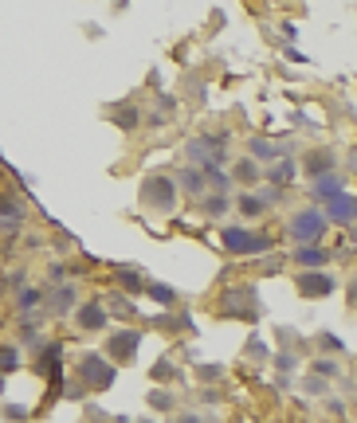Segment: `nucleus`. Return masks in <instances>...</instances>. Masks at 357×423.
<instances>
[{
    "mask_svg": "<svg viewBox=\"0 0 357 423\" xmlns=\"http://www.w3.org/2000/svg\"><path fill=\"white\" fill-rule=\"evenodd\" d=\"M326 228H330V219H326L322 208H302V212L287 219V235L295 239V247H318Z\"/></svg>",
    "mask_w": 357,
    "mask_h": 423,
    "instance_id": "nucleus-1",
    "label": "nucleus"
},
{
    "mask_svg": "<svg viewBox=\"0 0 357 423\" xmlns=\"http://www.w3.org/2000/svg\"><path fill=\"white\" fill-rule=\"evenodd\" d=\"M137 196H142V204H146L149 212H157V216H169L173 208H177L181 184L173 181V177H161V173H153V177H146V181H142Z\"/></svg>",
    "mask_w": 357,
    "mask_h": 423,
    "instance_id": "nucleus-2",
    "label": "nucleus"
},
{
    "mask_svg": "<svg viewBox=\"0 0 357 423\" xmlns=\"http://www.w3.org/2000/svg\"><path fill=\"white\" fill-rule=\"evenodd\" d=\"M118 380V368H114L110 357H102V353H86L79 357V384L90 388V392H106V388Z\"/></svg>",
    "mask_w": 357,
    "mask_h": 423,
    "instance_id": "nucleus-3",
    "label": "nucleus"
},
{
    "mask_svg": "<svg viewBox=\"0 0 357 423\" xmlns=\"http://www.w3.org/2000/svg\"><path fill=\"white\" fill-rule=\"evenodd\" d=\"M220 243L232 255H263V251H271V239H267V235H255V231L240 228V224L220 228Z\"/></svg>",
    "mask_w": 357,
    "mask_h": 423,
    "instance_id": "nucleus-4",
    "label": "nucleus"
},
{
    "mask_svg": "<svg viewBox=\"0 0 357 423\" xmlns=\"http://www.w3.org/2000/svg\"><path fill=\"white\" fill-rule=\"evenodd\" d=\"M295 291L298 298H326V294L338 291V278H334V270H298Z\"/></svg>",
    "mask_w": 357,
    "mask_h": 423,
    "instance_id": "nucleus-5",
    "label": "nucleus"
},
{
    "mask_svg": "<svg viewBox=\"0 0 357 423\" xmlns=\"http://www.w3.org/2000/svg\"><path fill=\"white\" fill-rule=\"evenodd\" d=\"M137 349H142V333L137 329H118L102 345V353H110V361H134Z\"/></svg>",
    "mask_w": 357,
    "mask_h": 423,
    "instance_id": "nucleus-6",
    "label": "nucleus"
},
{
    "mask_svg": "<svg viewBox=\"0 0 357 423\" xmlns=\"http://www.w3.org/2000/svg\"><path fill=\"white\" fill-rule=\"evenodd\" d=\"M228 317H255L259 314V306H255V291L251 286H232V291L224 294V306H220Z\"/></svg>",
    "mask_w": 357,
    "mask_h": 423,
    "instance_id": "nucleus-7",
    "label": "nucleus"
},
{
    "mask_svg": "<svg viewBox=\"0 0 357 423\" xmlns=\"http://www.w3.org/2000/svg\"><path fill=\"white\" fill-rule=\"evenodd\" d=\"M326 219H330V224H342V228H354L357 224V196L354 193L334 196L330 204H326Z\"/></svg>",
    "mask_w": 357,
    "mask_h": 423,
    "instance_id": "nucleus-8",
    "label": "nucleus"
},
{
    "mask_svg": "<svg viewBox=\"0 0 357 423\" xmlns=\"http://www.w3.org/2000/svg\"><path fill=\"white\" fill-rule=\"evenodd\" d=\"M106 322H110V314H106L102 302H83L79 310H75V326L83 329V333H99Z\"/></svg>",
    "mask_w": 357,
    "mask_h": 423,
    "instance_id": "nucleus-9",
    "label": "nucleus"
},
{
    "mask_svg": "<svg viewBox=\"0 0 357 423\" xmlns=\"http://www.w3.org/2000/svg\"><path fill=\"white\" fill-rule=\"evenodd\" d=\"M342 177L338 173H326V177H318V181H310V196L314 200H322V204H330L334 196H342Z\"/></svg>",
    "mask_w": 357,
    "mask_h": 423,
    "instance_id": "nucleus-10",
    "label": "nucleus"
},
{
    "mask_svg": "<svg viewBox=\"0 0 357 423\" xmlns=\"http://www.w3.org/2000/svg\"><path fill=\"white\" fill-rule=\"evenodd\" d=\"M326 259L330 255L322 251V247H295L291 251V263L302 266V270H326Z\"/></svg>",
    "mask_w": 357,
    "mask_h": 423,
    "instance_id": "nucleus-11",
    "label": "nucleus"
},
{
    "mask_svg": "<svg viewBox=\"0 0 357 423\" xmlns=\"http://www.w3.org/2000/svg\"><path fill=\"white\" fill-rule=\"evenodd\" d=\"M259 177H267V169H263L255 157H244V161L232 165V181H240V184H255Z\"/></svg>",
    "mask_w": 357,
    "mask_h": 423,
    "instance_id": "nucleus-12",
    "label": "nucleus"
},
{
    "mask_svg": "<svg viewBox=\"0 0 357 423\" xmlns=\"http://www.w3.org/2000/svg\"><path fill=\"white\" fill-rule=\"evenodd\" d=\"M302 169L310 173V181H318V177H326V173H334V153L330 149H314L307 157V165Z\"/></svg>",
    "mask_w": 357,
    "mask_h": 423,
    "instance_id": "nucleus-13",
    "label": "nucleus"
},
{
    "mask_svg": "<svg viewBox=\"0 0 357 423\" xmlns=\"http://www.w3.org/2000/svg\"><path fill=\"white\" fill-rule=\"evenodd\" d=\"M232 204H235V200L228 193H204V196H200V212H204V216H212V219L224 216Z\"/></svg>",
    "mask_w": 357,
    "mask_h": 423,
    "instance_id": "nucleus-14",
    "label": "nucleus"
},
{
    "mask_svg": "<svg viewBox=\"0 0 357 423\" xmlns=\"http://www.w3.org/2000/svg\"><path fill=\"white\" fill-rule=\"evenodd\" d=\"M235 208H240L247 219H255V216H263V212H267L271 204H267V200H263L259 193H240V196H235Z\"/></svg>",
    "mask_w": 357,
    "mask_h": 423,
    "instance_id": "nucleus-15",
    "label": "nucleus"
},
{
    "mask_svg": "<svg viewBox=\"0 0 357 423\" xmlns=\"http://www.w3.org/2000/svg\"><path fill=\"white\" fill-rule=\"evenodd\" d=\"M177 184H181V188H185L189 196H200V193H204V169H197V165H189V169H181Z\"/></svg>",
    "mask_w": 357,
    "mask_h": 423,
    "instance_id": "nucleus-16",
    "label": "nucleus"
},
{
    "mask_svg": "<svg viewBox=\"0 0 357 423\" xmlns=\"http://www.w3.org/2000/svg\"><path fill=\"white\" fill-rule=\"evenodd\" d=\"M295 173H298V165H295V161L279 157L275 165H267V181H271V184H287L291 177H295Z\"/></svg>",
    "mask_w": 357,
    "mask_h": 423,
    "instance_id": "nucleus-17",
    "label": "nucleus"
},
{
    "mask_svg": "<svg viewBox=\"0 0 357 423\" xmlns=\"http://www.w3.org/2000/svg\"><path fill=\"white\" fill-rule=\"evenodd\" d=\"M39 302H48V291H36V286H24V291H16V310H36Z\"/></svg>",
    "mask_w": 357,
    "mask_h": 423,
    "instance_id": "nucleus-18",
    "label": "nucleus"
},
{
    "mask_svg": "<svg viewBox=\"0 0 357 423\" xmlns=\"http://www.w3.org/2000/svg\"><path fill=\"white\" fill-rule=\"evenodd\" d=\"M247 149H251V157L255 161H279V146H275V141H263V137H251V141H247Z\"/></svg>",
    "mask_w": 357,
    "mask_h": 423,
    "instance_id": "nucleus-19",
    "label": "nucleus"
},
{
    "mask_svg": "<svg viewBox=\"0 0 357 423\" xmlns=\"http://www.w3.org/2000/svg\"><path fill=\"white\" fill-rule=\"evenodd\" d=\"M110 118L118 121L122 130H134V126H137V110L130 106V102H126V106H110Z\"/></svg>",
    "mask_w": 357,
    "mask_h": 423,
    "instance_id": "nucleus-20",
    "label": "nucleus"
},
{
    "mask_svg": "<svg viewBox=\"0 0 357 423\" xmlns=\"http://www.w3.org/2000/svg\"><path fill=\"white\" fill-rule=\"evenodd\" d=\"M48 298H51V310H67V306L75 302V286H55V291H48Z\"/></svg>",
    "mask_w": 357,
    "mask_h": 423,
    "instance_id": "nucleus-21",
    "label": "nucleus"
},
{
    "mask_svg": "<svg viewBox=\"0 0 357 423\" xmlns=\"http://www.w3.org/2000/svg\"><path fill=\"white\" fill-rule=\"evenodd\" d=\"M204 177H209V181L216 184V193H228V184H232V177H228V173H224L220 165H209V169H204Z\"/></svg>",
    "mask_w": 357,
    "mask_h": 423,
    "instance_id": "nucleus-22",
    "label": "nucleus"
},
{
    "mask_svg": "<svg viewBox=\"0 0 357 423\" xmlns=\"http://www.w3.org/2000/svg\"><path fill=\"white\" fill-rule=\"evenodd\" d=\"M149 298H157L161 306H173V302H177V291L165 286V282H153V286H149Z\"/></svg>",
    "mask_w": 357,
    "mask_h": 423,
    "instance_id": "nucleus-23",
    "label": "nucleus"
},
{
    "mask_svg": "<svg viewBox=\"0 0 357 423\" xmlns=\"http://www.w3.org/2000/svg\"><path fill=\"white\" fill-rule=\"evenodd\" d=\"M302 392H307V396H326V392H330V384H326L322 376H314V373H310L307 380H302Z\"/></svg>",
    "mask_w": 357,
    "mask_h": 423,
    "instance_id": "nucleus-24",
    "label": "nucleus"
},
{
    "mask_svg": "<svg viewBox=\"0 0 357 423\" xmlns=\"http://www.w3.org/2000/svg\"><path fill=\"white\" fill-rule=\"evenodd\" d=\"M310 368H314V376H322V380H334V376L342 373V368H338V361H326V357H322V361H314Z\"/></svg>",
    "mask_w": 357,
    "mask_h": 423,
    "instance_id": "nucleus-25",
    "label": "nucleus"
},
{
    "mask_svg": "<svg viewBox=\"0 0 357 423\" xmlns=\"http://www.w3.org/2000/svg\"><path fill=\"white\" fill-rule=\"evenodd\" d=\"M118 282H122V286H126L130 294L142 291V275H137V270H118Z\"/></svg>",
    "mask_w": 357,
    "mask_h": 423,
    "instance_id": "nucleus-26",
    "label": "nucleus"
},
{
    "mask_svg": "<svg viewBox=\"0 0 357 423\" xmlns=\"http://www.w3.org/2000/svg\"><path fill=\"white\" fill-rule=\"evenodd\" d=\"M149 408H157V411H173V396L169 392H149Z\"/></svg>",
    "mask_w": 357,
    "mask_h": 423,
    "instance_id": "nucleus-27",
    "label": "nucleus"
},
{
    "mask_svg": "<svg viewBox=\"0 0 357 423\" xmlns=\"http://www.w3.org/2000/svg\"><path fill=\"white\" fill-rule=\"evenodd\" d=\"M247 357H251V361H267V357H271V349H267L259 337H251V341H247Z\"/></svg>",
    "mask_w": 357,
    "mask_h": 423,
    "instance_id": "nucleus-28",
    "label": "nucleus"
},
{
    "mask_svg": "<svg viewBox=\"0 0 357 423\" xmlns=\"http://www.w3.org/2000/svg\"><path fill=\"white\" fill-rule=\"evenodd\" d=\"M20 368V345H4V376Z\"/></svg>",
    "mask_w": 357,
    "mask_h": 423,
    "instance_id": "nucleus-29",
    "label": "nucleus"
},
{
    "mask_svg": "<svg viewBox=\"0 0 357 423\" xmlns=\"http://www.w3.org/2000/svg\"><path fill=\"white\" fill-rule=\"evenodd\" d=\"M295 357H291V353H275V368H283V373H291V368H295Z\"/></svg>",
    "mask_w": 357,
    "mask_h": 423,
    "instance_id": "nucleus-30",
    "label": "nucleus"
},
{
    "mask_svg": "<svg viewBox=\"0 0 357 423\" xmlns=\"http://www.w3.org/2000/svg\"><path fill=\"white\" fill-rule=\"evenodd\" d=\"M4 415H8V420H24L28 408H24V404H4Z\"/></svg>",
    "mask_w": 357,
    "mask_h": 423,
    "instance_id": "nucleus-31",
    "label": "nucleus"
},
{
    "mask_svg": "<svg viewBox=\"0 0 357 423\" xmlns=\"http://www.w3.org/2000/svg\"><path fill=\"white\" fill-rule=\"evenodd\" d=\"M345 291H349V306H354V310H357V275L349 278V282H345Z\"/></svg>",
    "mask_w": 357,
    "mask_h": 423,
    "instance_id": "nucleus-32",
    "label": "nucleus"
},
{
    "mask_svg": "<svg viewBox=\"0 0 357 423\" xmlns=\"http://www.w3.org/2000/svg\"><path fill=\"white\" fill-rule=\"evenodd\" d=\"M177 423H200V415H197V411H181V420H177Z\"/></svg>",
    "mask_w": 357,
    "mask_h": 423,
    "instance_id": "nucleus-33",
    "label": "nucleus"
},
{
    "mask_svg": "<svg viewBox=\"0 0 357 423\" xmlns=\"http://www.w3.org/2000/svg\"><path fill=\"white\" fill-rule=\"evenodd\" d=\"M349 239H354V243H357V224H354V228H349Z\"/></svg>",
    "mask_w": 357,
    "mask_h": 423,
    "instance_id": "nucleus-34",
    "label": "nucleus"
},
{
    "mask_svg": "<svg viewBox=\"0 0 357 423\" xmlns=\"http://www.w3.org/2000/svg\"><path fill=\"white\" fill-rule=\"evenodd\" d=\"M137 423H157V420H149V415H142V420H137Z\"/></svg>",
    "mask_w": 357,
    "mask_h": 423,
    "instance_id": "nucleus-35",
    "label": "nucleus"
},
{
    "mask_svg": "<svg viewBox=\"0 0 357 423\" xmlns=\"http://www.w3.org/2000/svg\"><path fill=\"white\" fill-rule=\"evenodd\" d=\"M114 423H130V420H114Z\"/></svg>",
    "mask_w": 357,
    "mask_h": 423,
    "instance_id": "nucleus-36",
    "label": "nucleus"
},
{
    "mask_svg": "<svg viewBox=\"0 0 357 423\" xmlns=\"http://www.w3.org/2000/svg\"><path fill=\"white\" fill-rule=\"evenodd\" d=\"M354 169H357V153H354Z\"/></svg>",
    "mask_w": 357,
    "mask_h": 423,
    "instance_id": "nucleus-37",
    "label": "nucleus"
}]
</instances>
